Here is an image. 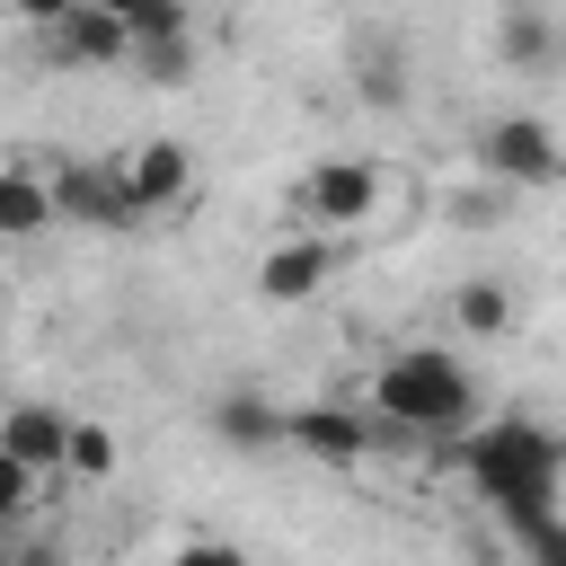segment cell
<instances>
[{
  "instance_id": "obj_20",
  "label": "cell",
  "mask_w": 566,
  "mask_h": 566,
  "mask_svg": "<svg viewBox=\"0 0 566 566\" xmlns=\"http://www.w3.org/2000/svg\"><path fill=\"white\" fill-rule=\"evenodd\" d=\"M9 557H18V522H0V566H9Z\"/></svg>"
},
{
  "instance_id": "obj_6",
  "label": "cell",
  "mask_w": 566,
  "mask_h": 566,
  "mask_svg": "<svg viewBox=\"0 0 566 566\" xmlns=\"http://www.w3.org/2000/svg\"><path fill=\"white\" fill-rule=\"evenodd\" d=\"M336 265H345V239H327V230H292V239H274V248L256 256V301L301 310V301H318V292L336 283Z\"/></svg>"
},
{
  "instance_id": "obj_15",
  "label": "cell",
  "mask_w": 566,
  "mask_h": 566,
  "mask_svg": "<svg viewBox=\"0 0 566 566\" xmlns=\"http://www.w3.org/2000/svg\"><path fill=\"white\" fill-rule=\"evenodd\" d=\"M451 318H460V336H513V283H495V274H469L460 292H451Z\"/></svg>"
},
{
  "instance_id": "obj_8",
  "label": "cell",
  "mask_w": 566,
  "mask_h": 566,
  "mask_svg": "<svg viewBox=\"0 0 566 566\" xmlns=\"http://www.w3.org/2000/svg\"><path fill=\"white\" fill-rule=\"evenodd\" d=\"M283 442L310 451V460H327V469H363V460L380 451V416H371V407H336V398L283 407Z\"/></svg>"
},
{
  "instance_id": "obj_14",
  "label": "cell",
  "mask_w": 566,
  "mask_h": 566,
  "mask_svg": "<svg viewBox=\"0 0 566 566\" xmlns=\"http://www.w3.org/2000/svg\"><path fill=\"white\" fill-rule=\"evenodd\" d=\"M212 433H221L230 451H274V442H283V407H274V398H248V389H221V398H212Z\"/></svg>"
},
{
  "instance_id": "obj_9",
  "label": "cell",
  "mask_w": 566,
  "mask_h": 566,
  "mask_svg": "<svg viewBox=\"0 0 566 566\" xmlns=\"http://www.w3.org/2000/svg\"><path fill=\"white\" fill-rule=\"evenodd\" d=\"M53 221H71V230H133V203H124L106 159H62L53 168Z\"/></svg>"
},
{
  "instance_id": "obj_3",
  "label": "cell",
  "mask_w": 566,
  "mask_h": 566,
  "mask_svg": "<svg viewBox=\"0 0 566 566\" xmlns=\"http://www.w3.org/2000/svg\"><path fill=\"white\" fill-rule=\"evenodd\" d=\"M380 203H389V177H380V159H318V168H301V186H292V230H327V239H354V230H371L380 221Z\"/></svg>"
},
{
  "instance_id": "obj_7",
  "label": "cell",
  "mask_w": 566,
  "mask_h": 566,
  "mask_svg": "<svg viewBox=\"0 0 566 566\" xmlns=\"http://www.w3.org/2000/svg\"><path fill=\"white\" fill-rule=\"evenodd\" d=\"M106 168H115V186H124L133 221H159V212H177V203L195 195V159H186L177 142H159V133H150V142H124Z\"/></svg>"
},
{
  "instance_id": "obj_13",
  "label": "cell",
  "mask_w": 566,
  "mask_h": 566,
  "mask_svg": "<svg viewBox=\"0 0 566 566\" xmlns=\"http://www.w3.org/2000/svg\"><path fill=\"white\" fill-rule=\"evenodd\" d=\"M44 230H53V177L0 159V239H44Z\"/></svg>"
},
{
  "instance_id": "obj_17",
  "label": "cell",
  "mask_w": 566,
  "mask_h": 566,
  "mask_svg": "<svg viewBox=\"0 0 566 566\" xmlns=\"http://www.w3.org/2000/svg\"><path fill=\"white\" fill-rule=\"evenodd\" d=\"M115 460H124V451H115V433H106V424H88V416H71V442H62V469H71L80 486H106V478H115Z\"/></svg>"
},
{
  "instance_id": "obj_1",
  "label": "cell",
  "mask_w": 566,
  "mask_h": 566,
  "mask_svg": "<svg viewBox=\"0 0 566 566\" xmlns=\"http://www.w3.org/2000/svg\"><path fill=\"white\" fill-rule=\"evenodd\" d=\"M460 469H469V486H478L504 522L566 504V442H557L539 416H478V424L460 433Z\"/></svg>"
},
{
  "instance_id": "obj_18",
  "label": "cell",
  "mask_w": 566,
  "mask_h": 566,
  "mask_svg": "<svg viewBox=\"0 0 566 566\" xmlns=\"http://www.w3.org/2000/svg\"><path fill=\"white\" fill-rule=\"evenodd\" d=\"M35 486H44V469H27V460L0 442V522H27V513H35Z\"/></svg>"
},
{
  "instance_id": "obj_19",
  "label": "cell",
  "mask_w": 566,
  "mask_h": 566,
  "mask_svg": "<svg viewBox=\"0 0 566 566\" xmlns=\"http://www.w3.org/2000/svg\"><path fill=\"white\" fill-rule=\"evenodd\" d=\"M44 9H62V0H27V18H44ZM88 9H115V18H133V27H142V18H177L186 0H88Z\"/></svg>"
},
{
  "instance_id": "obj_12",
  "label": "cell",
  "mask_w": 566,
  "mask_h": 566,
  "mask_svg": "<svg viewBox=\"0 0 566 566\" xmlns=\"http://www.w3.org/2000/svg\"><path fill=\"white\" fill-rule=\"evenodd\" d=\"M0 442L27 460V469H62V442H71V416L62 407H44V398H18V407H0Z\"/></svg>"
},
{
  "instance_id": "obj_10",
  "label": "cell",
  "mask_w": 566,
  "mask_h": 566,
  "mask_svg": "<svg viewBox=\"0 0 566 566\" xmlns=\"http://www.w3.org/2000/svg\"><path fill=\"white\" fill-rule=\"evenodd\" d=\"M495 62L504 71H557L566 62V27L539 0H504L495 9Z\"/></svg>"
},
{
  "instance_id": "obj_5",
  "label": "cell",
  "mask_w": 566,
  "mask_h": 566,
  "mask_svg": "<svg viewBox=\"0 0 566 566\" xmlns=\"http://www.w3.org/2000/svg\"><path fill=\"white\" fill-rule=\"evenodd\" d=\"M35 27H44V53H53L62 71H124V62H133V18H115V9L62 0V9H44Z\"/></svg>"
},
{
  "instance_id": "obj_16",
  "label": "cell",
  "mask_w": 566,
  "mask_h": 566,
  "mask_svg": "<svg viewBox=\"0 0 566 566\" xmlns=\"http://www.w3.org/2000/svg\"><path fill=\"white\" fill-rule=\"evenodd\" d=\"M354 88H363V106H407L398 35H354Z\"/></svg>"
},
{
  "instance_id": "obj_2",
  "label": "cell",
  "mask_w": 566,
  "mask_h": 566,
  "mask_svg": "<svg viewBox=\"0 0 566 566\" xmlns=\"http://www.w3.org/2000/svg\"><path fill=\"white\" fill-rule=\"evenodd\" d=\"M363 407L380 416V433H424V442H460V433L486 416L469 363L442 354V345H398V354L371 371Z\"/></svg>"
},
{
  "instance_id": "obj_11",
  "label": "cell",
  "mask_w": 566,
  "mask_h": 566,
  "mask_svg": "<svg viewBox=\"0 0 566 566\" xmlns=\"http://www.w3.org/2000/svg\"><path fill=\"white\" fill-rule=\"evenodd\" d=\"M124 71L150 80V88H186V80H195V18H186V9H177V18H142Z\"/></svg>"
},
{
  "instance_id": "obj_4",
  "label": "cell",
  "mask_w": 566,
  "mask_h": 566,
  "mask_svg": "<svg viewBox=\"0 0 566 566\" xmlns=\"http://www.w3.org/2000/svg\"><path fill=\"white\" fill-rule=\"evenodd\" d=\"M478 177H495L504 195H539L566 177V142L539 124V115H495L478 133Z\"/></svg>"
}]
</instances>
